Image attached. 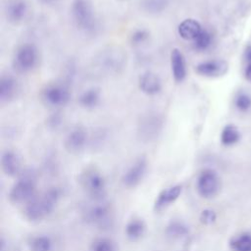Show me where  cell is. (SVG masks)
<instances>
[{
  "label": "cell",
  "mask_w": 251,
  "mask_h": 251,
  "mask_svg": "<svg viewBox=\"0 0 251 251\" xmlns=\"http://www.w3.org/2000/svg\"><path fill=\"white\" fill-rule=\"evenodd\" d=\"M61 197V190L51 187L39 196H34L25 204V217L30 222H38L50 215Z\"/></svg>",
  "instance_id": "obj_1"
},
{
  "label": "cell",
  "mask_w": 251,
  "mask_h": 251,
  "mask_svg": "<svg viewBox=\"0 0 251 251\" xmlns=\"http://www.w3.org/2000/svg\"><path fill=\"white\" fill-rule=\"evenodd\" d=\"M36 175L28 169L21 172L18 180L9 192V199L14 204H26L35 196Z\"/></svg>",
  "instance_id": "obj_2"
},
{
  "label": "cell",
  "mask_w": 251,
  "mask_h": 251,
  "mask_svg": "<svg viewBox=\"0 0 251 251\" xmlns=\"http://www.w3.org/2000/svg\"><path fill=\"white\" fill-rule=\"evenodd\" d=\"M78 182L81 189L91 200H103L107 184L103 175L95 168L85 169L78 176Z\"/></svg>",
  "instance_id": "obj_3"
},
{
  "label": "cell",
  "mask_w": 251,
  "mask_h": 251,
  "mask_svg": "<svg viewBox=\"0 0 251 251\" xmlns=\"http://www.w3.org/2000/svg\"><path fill=\"white\" fill-rule=\"evenodd\" d=\"M71 15L75 25L81 30L89 31L95 25L94 9L90 0H74Z\"/></svg>",
  "instance_id": "obj_4"
},
{
  "label": "cell",
  "mask_w": 251,
  "mask_h": 251,
  "mask_svg": "<svg viewBox=\"0 0 251 251\" xmlns=\"http://www.w3.org/2000/svg\"><path fill=\"white\" fill-rule=\"evenodd\" d=\"M83 212V219L91 226L98 227H107L113 220V212L108 203L104 200H92Z\"/></svg>",
  "instance_id": "obj_5"
},
{
  "label": "cell",
  "mask_w": 251,
  "mask_h": 251,
  "mask_svg": "<svg viewBox=\"0 0 251 251\" xmlns=\"http://www.w3.org/2000/svg\"><path fill=\"white\" fill-rule=\"evenodd\" d=\"M38 63V50L31 43L19 46L14 54L13 66L20 73H27L35 68Z\"/></svg>",
  "instance_id": "obj_6"
},
{
  "label": "cell",
  "mask_w": 251,
  "mask_h": 251,
  "mask_svg": "<svg viewBox=\"0 0 251 251\" xmlns=\"http://www.w3.org/2000/svg\"><path fill=\"white\" fill-rule=\"evenodd\" d=\"M221 189V178L216 171L204 169L196 179V190L205 199L214 198Z\"/></svg>",
  "instance_id": "obj_7"
},
{
  "label": "cell",
  "mask_w": 251,
  "mask_h": 251,
  "mask_svg": "<svg viewBox=\"0 0 251 251\" xmlns=\"http://www.w3.org/2000/svg\"><path fill=\"white\" fill-rule=\"evenodd\" d=\"M43 101L51 107L65 106L71 98L69 89L60 83H51L44 87L41 93Z\"/></svg>",
  "instance_id": "obj_8"
},
{
  "label": "cell",
  "mask_w": 251,
  "mask_h": 251,
  "mask_svg": "<svg viewBox=\"0 0 251 251\" xmlns=\"http://www.w3.org/2000/svg\"><path fill=\"white\" fill-rule=\"evenodd\" d=\"M147 160L144 157H139L133 164L126 171L123 176L122 181L124 185L127 188H134L137 186L144 178L147 172Z\"/></svg>",
  "instance_id": "obj_9"
},
{
  "label": "cell",
  "mask_w": 251,
  "mask_h": 251,
  "mask_svg": "<svg viewBox=\"0 0 251 251\" xmlns=\"http://www.w3.org/2000/svg\"><path fill=\"white\" fill-rule=\"evenodd\" d=\"M228 70V64L225 60L213 59L199 63L195 67L196 73L204 77H220L226 74Z\"/></svg>",
  "instance_id": "obj_10"
},
{
  "label": "cell",
  "mask_w": 251,
  "mask_h": 251,
  "mask_svg": "<svg viewBox=\"0 0 251 251\" xmlns=\"http://www.w3.org/2000/svg\"><path fill=\"white\" fill-rule=\"evenodd\" d=\"M87 143V132L84 128L77 126L69 131L67 134L64 145L66 150L72 154L81 152Z\"/></svg>",
  "instance_id": "obj_11"
},
{
  "label": "cell",
  "mask_w": 251,
  "mask_h": 251,
  "mask_svg": "<svg viewBox=\"0 0 251 251\" xmlns=\"http://www.w3.org/2000/svg\"><path fill=\"white\" fill-rule=\"evenodd\" d=\"M182 191V186L180 184H175L163 189L157 196L154 203L155 211H162L172 204H174Z\"/></svg>",
  "instance_id": "obj_12"
},
{
  "label": "cell",
  "mask_w": 251,
  "mask_h": 251,
  "mask_svg": "<svg viewBox=\"0 0 251 251\" xmlns=\"http://www.w3.org/2000/svg\"><path fill=\"white\" fill-rule=\"evenodd\" d=\"M138 87L144 94L152 96L162 90V81L157 74L148 71L139 76Z\"/></svg>",
  "instance_id": "obj_13"
},
{
  "label": "cell",
  "mask_w": 251,
  "mask_h": 251,
  "mask_svg": "<svg viewBox=\"0 0 251 251\" xmlns=\"http://www.w3.org/2000/svg\"><path fill=\"white\" fill-rule=\"evenodd\" d=\"M170 62H171L172 75L175 81L176 82L183 81L187 75V69H186L185 58L182 52L177 48H174L171 52Z\"/></svg>",
  "instance_id": "obj_14"
},
{
  "label": "cell",
  "mask_w": 251,
  "mask_h": 251,
  "mask_svg": "<svg viewBox=\"0 0 251 251\" xmlns=\"http://www.w3.org/2000/svg\"><path fill=\"white\" fill-rule=\"evenodd\" d=\"M28 11L25 0H11L6 7L7 20L12 24H19L25 20Z\"/></svg>",
  "instance_id": "obj_15"
},
{
  "label": "cell",
  "mask_w": 251,
  "mask_h": 251,
  "mask_svg": "<svg viewBox=\"0 0 251 251\" xmlns=\"http://www.w3.org/2000/svg\"><path fill=\"white\" fill-rule=\"evenodd\" d=\"M1 168L8 176H16L21 174V160L17 153L6 150L1 155Z\"/></svg>",
  "instance_id": "obj_16"
},
{
  "label": "cell",
  "mask_w": 251,
  "mask_h": 251,
  "mask_svg": "<svg viewBox=\"0 0 251 251\" xmlns=\"http://www.w3.org/2000/svg\"><path fill=\"white\" fill-rule=\"evenodd\" d=\"M160 120L156 116H147L140 122V126L138 127L139 136L144 140H151L158 135L159 130L161 129Z\"/></svg>",
  "instance_id": "obj_17"
},
{
  "label": "cell",
  "mask_w": 251,
  "mask_h": 251,
  "mask_svg": "<svg viewBox=\"0 0 251 251\" xmlns=\"http://www.w3.org/2000/svg\"><path fill=\"white\" fill-rule=\"evenodd\" d=\"M203 27L200 23L195 19H185L177 25V33L178 35L186 40L193 41L199 33L202 31Z\"/></svg>",
  "instance_id": "obj_18"
},
{
  "label": "cell",
  "mask_w": 251,
  "mask_h": 251,
  "mask_svg": "<svg viewBox=\"0 0 251 251\" xmlns=\"http://www.w3.org/2000/svg\"><path fill=\"white\" fill-rule=\"evenodd\" d=\"M18 84L15 78L9 75H2L0 79V101L7 103L14 99L17 94Z\"/></svg>",
  "instance_id": "obj_19"
},
{
  "label": "cell",
  "mask_w": 251,
  "mask_h": 251,
  "mask_svg": "<svg viewBox=\"0 0 251 251\" xmlns=\"http://www.w3.org/2000/svg\"><path fill=\"white\" fill-rule=\"evenodd\" d=\"M145 232H146V225L144 221L137 218H134L128 221L125 228V233L126 237L131 241L139 240L140 238L143 237Z\"/></svg>",
  "instance_id": "obj_20"
},
{
  "label": "cell",
  "mask_w": 251,
  "mask_h": 251,
  "mask_svg": "<svg viewBox=\"0 0 251 251\" xmlns=\"http://www.w3.org/2000/svg\"><path fill=\"white\" fill-rule=\"evenodd\" d=\"M101 100L100 90L96 87H90L84 90L78 97L79 105L84 109H94Z\"/></svg>",
  "instance_id": "obj_21"
},
{
  "label": "cell",
  "mask_w": 251,
  "mask_h": 251,
  "mask_svg": "<svg viewBox=\"0 0 251 251\" xmlns=\"http://www.w3.org/2000/svg\"><path fill=\"white\" fill-rule=\"evenodd\" d=\"M228 245L231 251H251V233L242 231L233 235Z\"/></svg>",
  "instance_id": "obj_22"
},
{
  "label": "cell",
  "mask_w": 251,
  "mask_h": 251,
  "mask_svg": "<svg viewBox=\"0 0 251 251\" xmlns=\"http://www.w3.org/2000/svg\"><path fill=\"white\" fill-rule=\"evenodd\" d=\"M241 134L234 125H226L221 132V143L225 146H232L240 140Z\"/></svg>",
  "instance_id": "obj_23"
},
{
  "label": "cell",
  "mask_w": 251,
  "mask_h": 251,
  "mask_svg": "<svg viewBox=\"0 0 251 251\" xmlns=\"http://www.w3.org/2000/svg\"><path fill=\"white\" fill-rule=\"evenodd\" d=\"M188 231V226L181 221H172L166 227V234L173 239L186 236Z\"/></svg>",
  "instance_id": "obj_24"
},
{
  "label": "cell",
  "mask_w": 251,
  "mask_h": 251,
  "mask_svg": "<svg viewBox=\"0 0 251 251\" xmlns=\"http://www.w3.org/2000/svg\"><path fill=\"white\" fill-rule=\"evenodd\" d=\"M89 251H117V245L109 237H98L90 244Z\"/></svg>",
  "instance_id": "obj_25"
},
{
  "label": "cell",
  "mask_w": 251,
  "mask_h": 251,
  "mask_svg": "<svg viewBox=\"0 0 251 251\" xmlns=\"http://www.w3.org/2000/svg\"><path fill=\"white\" fill-rule=\"evenodd\" d=\"M53 241L47 235H38L31 240L30 251H52Z\"/></svg>",
  "instance_id": "obj_26"
},
{
  "label": "cell",
  "mask_w": 251,
  "mask_h": 251,
  "mask_svg": "<svg viewBox=\"0 0 251 251\" xmlns=\"http://www.w3.org/2000/svg\"><path fill=\"white\" fill-rule=\"evenodd\" d=\"M192 42L196 50L205 51L212 45V42H213L212 33L209 30L203 28L202 31L199 33V35Z\"/></svg>",
  "instance_id": "obj_27"
},
{
  "label": "cell",
  "mask_w": 251,
  "mask_h": 251,
  "mask_svg": "<svg viewBox=\"0 0 251 251\" xmlns=\"http://www.w3.org/2000/svg\"><path fill=\"white\" fill-rule=\"evenodd\" d=\"M235 108L240 112H248L251 109V96L246 92H239L234 99Z\"/></svg>",
  "instance_id": "obj_28"
},
{
  "label": "cell",
  "mask_w": 251,
  "mask_h": 251,
  "mask_svg": "<svg viewBox=\"0 0 251 251\" xmlns=\"http://www.w3.org/2000/svg\"><path fill=\"white\" fill-rule=\"evenodd\" d=\"M149 32L144 28L135 29L130 36V41L134 46H139L149 39Z\"/></svg>",
  "instance_id": "obj_29"
},
{
  "label": "cell",
  "mask_w": 251,
  "mask_h": 251,
  "mask_svg": "<svg viewBox=\"0 0 251 251\" xmlns=\"http://www.w3.org/2000/svg\"><path fill=\"white\" fill-rule=\"evenodd\" d=\"M166 0H146L144 2L145 9L153 13L161 12L166 7Z\"/></svg>",
  "instance_id": "obj_30"
},
{
  "label": "cell",
  "mask_w": 251,
  "mask_h": 251,
  "mask_svg": "<svg viewBox=\"0 0 251 251\" xmlns=\"http://www.w3.org/2000/svg\"><path fill=\"white\" fill-rule=\"evenodd\" d=\"M216 213L211 210V209H206L203 210L201 215H200V221L204 224V225H211L216 221Z\"/></svg>",
  "instance_id": "obj_31"
},
{
  "label": "cell",
  "mask_w": 251,
  "mask_h": 251,
  "mask_svg": "<svg viewBox=\"0 0 251 251\" xmlns=\"http://www.w3.org/2000/svg\"><path fill=\"white\" fill-rule=\"evenodd\" d=\"M244 59L248 63V65L251 64V46H248L244 52Z\"/></svg>",
  "instance_id": "obj_32"
},
{
  "label": "cell",
  "mask_w": 251,
  "mask_h": 251,
  "mask_svg": "<svg viewBox=\"0 0 251 251\" xmlns=\"http://www.w3.org/2000/svg\"><path fill=\"white\" fill-rule=\"evenodd\" d=\"M245 77L248 81L251 82V64L248 65L246 67V70H245Z\"/></svg>",
  "instance_id": "obj_33"
},
{
  "label": "cell",
  "mask_w": 251,
  "mask_h": 251,
  "mask_svg": "<svg viewBox=\"0 0 251 251\" xmlns=\"http://www.w3.org/2000/svg\"><path fill=\"white\" fill-rule=\"evenodd\" d=\"M40 3L42 4H46V5H50V4H54L56 2H58L59 0H38Z\"/></svg>",
  "instance_id": "obj_34"
}]
</instances>
